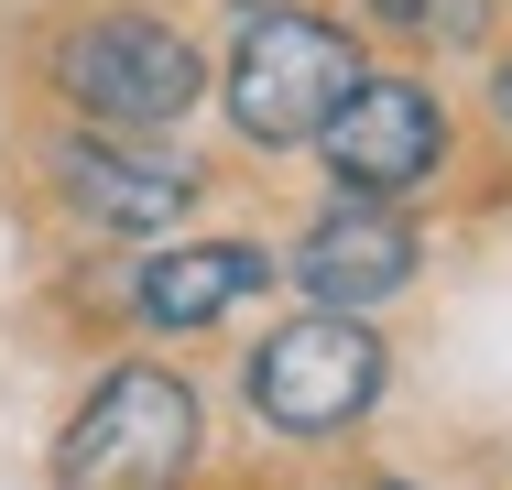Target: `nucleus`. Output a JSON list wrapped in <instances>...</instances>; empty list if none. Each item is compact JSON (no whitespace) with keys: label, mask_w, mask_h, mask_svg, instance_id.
<instances>
[{"label":"nucleus","mask_w":512,"mask_h":490,"mask_svg":"<svg viewBox=\"0 0 512 490\" xmlns=\"http://www.w3.org/2000/svg\"><path fill=\"white\" fill-rule=\"evenodd\" d=\"M371 392H382V338H371V316H349V305H316L295 327H273L262 360H251V414L284 425V436L360 425Z\"/></svg>","instance_id":"nucleus-4"},{"label":"nucleus","mask_w":512,"mask_h":490,"mask_svg":"<svg viewBox=\"0 0 512 490\" xmlns=\"http://www.w3.org/2000/svg\"><path fill=\"white\" fill-rule=\"evenodd\" d=\"M55 186H66L77 218H99V229H120V240H153V229H175V218L197 207V175H186V164L120 153V142H88V131L55 153Z\"/></svg>","instance_id":"nucleus-7"},{"label":"nucleus","mask_w":512,"mask_h":490,"mask_svg":"<svg viewBox=\"0 0 512 490\" xmlns=\"http://www.w3.org/2000/svg\"><path fill=\"white\" fill-rule=\"evenodd\" d=\"M360 77L371 66L349 55L338 22H316V11H251L240 22V55H229V120L251 142L295 153V142H316L338 120V98L360 88Z\"/></svg>","instance_id":"nucleus-2"},{"label":"nucleus","mask_w":512,"mask_h":490,"mask_svg":"<svg viewBox=\"0 0 512 490\" xmlns=\"http://www.w3.org/2000/svg\"><path fill=\"white\" fill-rule=\"evenodd\" d=\"M273 284V251L262 240H175V251H153L142 262V284L131 305L153 316V327H207V316H229V305H251V294Z\"/></svg>","instance_id":"nucleus-8"},{"label":"nucleus","mask_w":512,"mask_h":490,"mask_svg":"<svg viewBox=\"0 0 512 490\" xmlns=\"http://www.w3.org/2000/svg\"><path fill=\"white\" fill-rule=\"evenodd\" d=\"M295 284H306L316 305H349V316H360V305H382L393 284H414V229L393 207L338 196L306 240H295Z\"/></svg>","instance_id":"nucleus-6"},{"label":"nucleus","mask_w":512,"mask_h":490,"mask_svg":"<svg viewBox=\"0 0 512 490\" xmlns=\"http://www.w3.org/2000/svg\"><path fill=\"white\" fill-rule=\"evenodd\" d=\"M55 88L77 98L88 120H109V131H164V120H186L207 98V66H197V44L175 22L99 11V22H77L55 44Z\"/></svg>","instance_id":"nucleus-3"},{"label":"nucleus","mask_w":512,"mask_h":490,"mask_svg":"<svg viewBox=\"0 0 512 490\" xmlns=\"http://www.w3.org/2000/svg\"><path fill=\"white\" fill-rule=\"evenodd\" d=\"M186 469H197V392L153 360L109 371L55 447V490H175Z\"/></svg>","instance_id":"nucleus-1"},{"label":"nucleus","mask_w":512,"mask_h":490,"mask_svg":"<svg viewBox=\"0 0 512 490\" xmlns=\"http://www.w3.org/2000/svg\"><path fill=\"white\" fill-rule=\"evenodd\" d=\"M491 109H502V131H512V55H502V77H491Z\"/></svg>","instance_id":"nucleus-10"},{"label":"nucleus","mask_w":512,"mask_h":490,"mask_svg":"<svg viewBox=\"0 0 512 490\" xmlns=\"http://www.w3.org/2000/svg\"><path fill=\"white\" fill-rule=\"evenodd\" d=\"M316 142H327V175H338V196L393 207L404 186H425V175L447 164V109L414 88V77H360Z\"/></svg>","instance_id":"nucleus-5"},{"label":"nucleus","mask_w":512,"mask_h":490,"mask_svg":"<svg viewBox=\"0 0 512 490\" xmlns=\"http://www.w3.org/2000/svg\"><path fill=\"white\" fill-rule=\"evenodd\" d=\"M360 11L404 44H480L491 33V0H360Z\"/></svg>","instance_id":"nucleus-9"}]
</instances>
